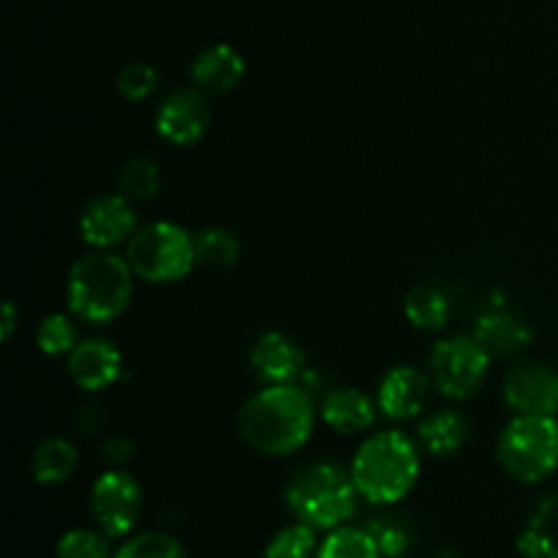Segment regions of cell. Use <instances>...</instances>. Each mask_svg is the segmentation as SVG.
Masks as SVG:
<instances>
[{
    "label": "cell",
    "instance_id": "1",
    "mask_svg": "<svg viewBox=\"0 0 558 558\" xmlns=\"http://www.w3.org/2000/svg\"><path fill=\"white\" fill-rule=\"evenodd\" d=\"M314 401L298 385H270L240 409V436L256 452L283 458L298 452L314 434Z\"/></svg>",
    "mask_w": 558,
    "mask_h": 558
},
{
    "label": "cell",
    "instance_id": "2",
    "mask_svg": "<svg viewBox=\"0 0 558 558\" xmlns=\"http://www.w3.org/2000/svg\"><path fill=\"white\" fill-rule=\"evenodd\" d=\"M134 270L129 259L107 254V251H93L71 265L69 287V308L76 319L90 322V325H109L118 316L125 314L134 294Z\"/></svg>",
    "mask_w": 558,
    "mask_h": 558
},
{
    "label": "cell",
    "instance_id": "3",
    "mask_svg": "<svg viewBox=\"0 0 558 558\" xmlns=\"http://www.w3.org/2000/svg\"><path fill=\"white\" fill-rule=\"evenodd\" d=\"M417 447L401 430H381L363 441L352 461V480L371 505H396L417 485Z\"/></svg>",
    "mask_w": 558,
    "mask_h": 558
},
{
    "label": "cell",
    "instance_id": "4",
    "mask_svg": "<svg viewBox=\"0 0 558 558\" xmlns=\"http://www.w3.org/2000/svg\"><path fill=\"white\" fill-rule=\"evenodd\" d=\"M357 485L352 472L338 463H311L287 485V505L300 523L311 529H338L357 510Z\"/></svg>",
    "mask_w": 558,
    "mask_h": 558
},
{
    "label": "cell",
    "instance_id": "5",
    "mask_svg": "<svg viewBox=\"0 0 558 558\" xmlns=\"http://www.w3.org/2000/svg\"><path fill=\"white\" fill-rule=\"evenodd\" d=\"M131 270L147 283H174L196 265L194 234L172 221H156L136 229L125 248Z\"/></svg>",
    "mask_w": 558,
    "mask_h": 558
},
{
    "label": "cell",
    "instance_id": "6",
    "mask_svg": "<svg viewBox=\"0 0 558 558\" xmlns=\"http://www.w3.org/2000/svg\"><path fill=\"white\" fill-rule=\"evenodd\" d=\"M496 458L518 483H543L558 466V423L539 414H518L501 430Z\"/></svg>",
    "mask_w": 558,
    "mask_h": 558
},
{
    "label": "cell",
    "instance_id": "7",
    "mask_svg": "<svg viewBox=\"0 0 558 558\" xmlns=\"http://www.w3.org/2000/svg\"><path fill=\"white\" fill-rule=\"evenodd\" d=\"M490 354L474 336L445 338L430 352V379L450 401H466L483 387Z\"/></svg>",
    "mask_w": 558,
    "mask_h": 558
},
{
    "label": "cell",
    "instance_id": "8",
    "mask_svg": "<svg viewBox=\"0 0 558 558\" xmlns=\"http://www.w3.org/2000/svg\"><path fill=\"white\" fill-rule=\"evenodd\" d=\"M90 510L109 539L125 537L142 515V488L129 472H104L93 483Z\"/></svg>",
    "mask_w": 558,
    "mask_h": 558
},
{
    "label": "cell",
    "instance_id": "9",
    "mask_svg": "<svg viewBox=\"0 0 558 558\" xmlns=\"http://www.w3.org/2000/svg\"><path fill=\"white\" fill-rule=\"evenodd\" d=\"M505 401L515 414L554 417L558 412V374L543 363H518L505 376Z\"/></svg>",
    "mask_w": 558,
    "mask_h": 558
},
{
    "label": "cell",
    "instance_id": "10",
    "mask_svg": "<svg viewBox=\"0 0 558 558\" xmlns=\"http://www.w3.org/2000/svg\"><path fill=\"white\" fill-rule=\"evenodd\" d=\"M210 104L199 90H174L156 109V131L174 147L196 145L210 129Z\"/></svg>",
    "mask_w": 558,
    "mask_h": 558
},
{
    "label": "cell",
    "instance_id": "11",
    "mask_svg": "<svg viewBox=\"0 0 558 558\" xmlns=\"http://www.w3.org/2000/svg\"><path fill=\"white\" fill-rule=\"evenodd\" d=\"M136 216L129 205V196L104 194L87 202L80 216V234L87 245L104 251L114 248L123 240L134 238Z\"/></svg>",
    "mask_w": 558,
    "mask_h": 558
},
{
    "label": "cell",
    "instance_id": "12",
    "mask_svg": "<svg viewBox=\"0 0 558 558\" xmlns=\"http://www.w3.org/2000/svg\"><path fill=\"white\" fill-rule=\"evenodd\" d=\"M69 374L74 385L85 392L112 387L123 374V354L107 338H87L69 354Z\"/></svg>",
    "mask_w": 558,
    "mask_h": 558
},
{
    "label": "cell",
    "instance_id": "13",
    "mask_svg": "<svg viewBox=\"0 0 558 558\" xmlns=\"http://www.w3.org/2000/svg\"><path fill=\"white\" fill-rule=\"evenodd\" d=\"M251 371L267 385H294L305 371V354L283 332H267L251 349Z\"/></svg>",
    "mask_w": 558,
    "mask_h": 558
},
{
    "label": "cell",
    "instance_id": "14",
    "mask_svg": "<svg viewBox=\"0 0 558 558\" xmlns=\"http://www.w3.org/2000/svg\"><path fill=\"white\" fill-rule=\"evenodd\" d=\"M430 398V379L417 368L398 365L387 371L379 385V403L381 414L390 420H412L425 409Z\"/></svg>",
    "mask_w": 558,
    "mask_h": 558
},
{
    "label": "cell",
    "instance_id": "15",
    "mask_svg": "<svg viewBox=\"0 0 558 558\" xmlns=\"http://www.w3.org/2000/svg\"><path fill=\"white\" fill-rule=\"evenodd\" d=\"M474 338L490 357H512L532 341V327L507 308H490L474 322Z\"/></svg>",
    "mask_w": 558,
    "mask_h": 558
},
{
    "label": "cell",
    "instance_id": "16",
    "mask_svg": "<svg viewBox=\"0 0 558 558\" xmlns=\"http://www.w3.org/2000/svg\"><path fill=\"white\" fill-rule=\"evenodd\" d=\"M243 54L229 44H213L205 52L196 54V60L191 63V80L196 82V87L205 93H216V96L234 90L243 82Z\"/></svg>",
    "mask_w": 558,
    "mask_h": 558
},
{
    "label": "cell",
    "instance_id": "17",
    "mask_svg": "<svg viewBox=\"0 0 558 558\" xmlns=\"http://www.w3.org/2000/svg\"><path fill=\"white\" fill-rule=\"evenodd\" d=\"M322 420L338 434H363L374 425L376 412L365 392L354 390V387H341L322 401Z\"/></svg>",
    "mask_w": 558,
    "mask_h": 558
},
{
    "label": "cell",
    "instance_id": "18",
    "mask_svg": "<svg viewBox=\"0 0 558 558\" xmlns=\"http://www.w3.org/2000/svg\"><path fill=\"white\" fill-rule=\"evenodd\" d=\"M417 439L430 456H452V452L461 450L469 439V420L463 417L461 412H452V409H445V412L430 414L428 420H423L417 428Z\"/></svg>",
    "mask_w": 558,
    "mask_h": 558
},
{
    "label": "cell",
    "instance_id": "19",
    "mask_svg": "<svg viewBox=\"0 0 558 558\" xmlns=\"http://www.w3.org/2000/svg\"><path fill=\"white\" fill-rule=\"evenodd\" d=\"M80 452L71 441L49 436L33 452V477L38 485H60L76 472Z\"/></svg>",
    "mask_w": 558,
    "mask_h": 558
},
{
    "label": "cell",
    "instance_id": "20",
    "mask_svg": "<svg viewBox=\"0 0 558 558\" xmlns=\"http://www.w3.org/2000/svg\"><path fill=\"white\" fill-rule=\"evenodd\" d=\"M558 521V499L556 496H545L534 510L532 521L523 529L518 537V554L523 558H550L554 554V526Z\"/></svg>",
    "mask_w": 558,
    "mask_h": 558
},
{
    "label": "cell",
    "instance_id": "21",
    "mask_svg": "<svg viewBox=\"0 0 558 558\" xmlns=\"http://www.w3.org/2000/svg\"><path fill=\"white\" fill-rule=\"evenodd\" d=\"M403 311H407V319L412 322L417 330L436 332L447 325V319H450V300H447L445 292L436 287H414L412 292L407 294Z\"/></svg>",
    "mask_w": 558,
    "mask_h": 558
},
{
    "label": "cell",
    "instance_id": "22",
    "mask_svg": "<svg viewBox=\"0 0 558 558\" xmlns=\"http://www.w3.org/2000/svg\"><path fill=\"white\" fill-rule=\"evenodd\" d=\"M316 558H385L368 529L338 526L327 534Z\"/></svg>",
    "mask_w": 558,
    "mask_h": 558
},
{
    "label": "cell",
    "instance_id": "23",
    "mask_svg": "<svg viewBox=\"0 0 558 558\" xmlns=\"http://www.w3.org/2000/svg\"><path fill=\"white\" fill-rule=\"evenodd\" d=\"M196 262L207 267H232L240 256V240L223 227H207L194 238Z\"/></svg>",
    "mask_w": 558,
    "mask_h": 558
},
{
    "label": "cell",
    "instance_id": "24",
    "mask_svg": "<svg viewBox=\"0 0 558 558\" xmlns=\"http://www.w3.org/2000/svg\"><path fill=\"white\" fill-rule=\"evenodd\" d=\"M120 191L129 199H150L161 189V169L153 158H131L123 169H120Z\"/></svg>",
    "mask_w": 558,
    "mask_h": 558
},
{
    "label": "cell",
    "instance_id": "25",
    "mask_svg": "<svg viewBox=\"0 0 558 558\" xmlns=\"http://www.w3.org/2000/svg\"><path fill=\"white\" fill-rule=\"evenodd\" d=\"M36 343L49 357H63V354L74 352V347L80 343V336H76V327L69 316L52 314L38 325Z\"/></svg>",
    "mask_w": 558,
    "mask_h": 558
},
{
    "label": "cell",
    "instance_id": "26",
    "mask_svg": "<svg viewBox=\"0 0 558 558\" xmlns=\"http://www.w3.org/2000/svg\"><path fill=\"white\" fill-rule=\"evenodd\" d=\"M316 529L305 526V523H294V526L281 529L276 537L267 543L265 556L262 558H311L316 554Z\"/></svg>",
    "mask_w": 558,
    "mask_h": 558
},
{
    "label": "cell",
    "instance_id": "27",
    "mask_svg": "<svg viewBox=\"0 0 558 558\" xmlns=\"http://www.w3.org/2000/svg\"><path fill=\"white\" fill-rule=\"evenodd\" d=\"M114 558H189L183 545L163 532H145L131 537Z\"/></svg>",
    "mask_w": 558,
    "mask_h": 558
},
{
    "label": "cell",
    "instance_id": "28",
    "mask_svg": "<svg viewBox=\"0 0 558 558\" xmlns=\"http://www.w3.org/2000/svg\"><path fill=\"white\" fill-rule=\"evenodd\" d=\"M54 554H58V558H112L107 534L90 532V529H71V532H65L58 539Z\"/></svg>",
    "mask_w": 558,
    "mask_h": 558
},
{
    "label": "cell",
    "instance_id": "29",
    "mask_svg": "<svg viewBox=\"0 0 558 558\" xmlns=\"http://www.w3.org/2000/svg\"><path fill=\"white\" fill-rule=\"evenodd\" d=\"M368 532L374 534L376 545H379L381 556L385 558H401L412 548V534H409V526L398 518H374L368 523Z\"/></svg>",
    "mask_w": 558,
    "mask_h": 558
},
{
    "label": "cell",
    "instance_id": "30",
    "mask_svg": "<svg viewBox=\"0 0 558 558\" xmlns=\"http://www.w3.org/2000/svg\"><path fill=\"white\" fill-rule=\"evenodd\" d=\"M158 85V71L150 63H129L118 74V93L125 101L136 104L153 96Z\"/></svg>",
    "mask_w": 558,
    "mask_h": 558
},
{
    "label": "cell",
    "instance_id": "31",
    "mask_svg": "<svg viewBox=\"0 0 558 558\" xmlns=\"http://www.w3.org/2000/svg\"><path fill=\"white\" fill-rule=\"evenodd\" d=\"M131 456H134V445H131L125 436H112V439L104 445V461L114 463V466H118V463H125Z\"/></svg>",
    "mask_w": 558,
    "mask_h": 558
},
{
    "label": "cell",
    "instance_id": "32",
    "mask_svg": "<svg viewBox=\"0 0 558 558\" xmlns=\"http://www.w3.org/2000/svg\"><path fill=\"white\" fill-rule=\"evenodd\" d=\"M14 327H16V305L11 300L3 303V341H9L14 336Z\"/></svg>",
    "mask_w": 558,
    "mask_h": 558
},
{
    "label": "cell",
    "instance_id": "33",
    "mask_svg": "<svg viewBox=\"0 0 558 558\" xmlns=\"http://www.w3.org/2000/svg\"><path fill=\"white\" fill-rule=\"evenodd\" d=\"M550 558H558V545L554 548V554H550Z\"/></svg>",
    "mask_w": 558,
    "mask_h": 558
}]
</instances>
